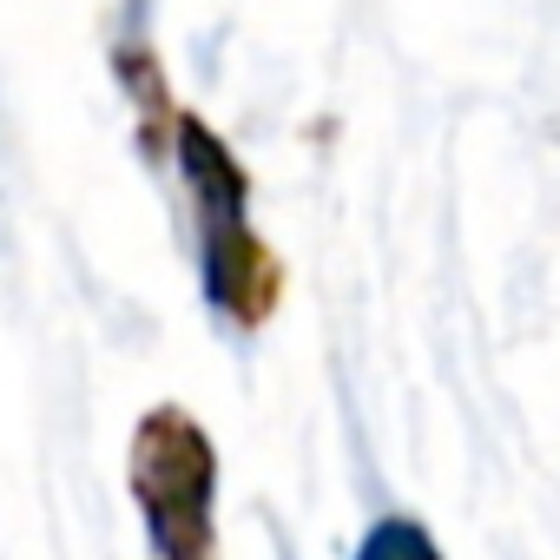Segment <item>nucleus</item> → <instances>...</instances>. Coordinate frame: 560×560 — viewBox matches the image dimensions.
Masks as SVG:
<instances>
[{
    "mask_svg": "<svg viewBox=\"0 0 560 560\" xmlns=\"http://www.w3.org/2000/svg\"><path fill=\"white\" fill-rule=\"evenodd\" d=\"M126 481L152 534V560H218V448L178 402L139 416Z\"/></svg>",
    "mask_w": 560,
    "mask_h": 560,
    "instance_id": "f257e3e1",
    "label": "nucleus"
},
{
    "mask_svg": "<svg viewBox=\"0 0 560 560\" xmlns=\"http://www.w3.org/2000/svg\"><path fill=\"white\" fill-rule=\"evenodd\" d=\"M198 264H205V298L237 330H257L277 311V298H284V264L250 231L244 211H205L198 218Z\"/></svg>",
    "mask_w": 560,
    "mask_h": 560,
    "instance_id": "f03ea898",
    "label": "nucleus"
},
{
    "mask_svg": "<svg viewBox=\"0 0 560 560\" xmlns=\"http://www.w3.org/2000/svg\"><path fill=\"white\" fill-rule=\"evenodd\" d=\"M113 67H119V80H126V93H132L145 159H165V152H172V119H178V100L165 93V67H159V54L139 40V47H119V54H113Z\"/></svg>",
    "mask_w": 560,
    "mask_h": 560,
    "instance_id": "7ed1b4c3",
    "label": "nucleus"
},
{
    "mask_svg": "<svg viewBox=\"0 0 560 560\" xmlns=\"http://www.w3.org/2000/svg\"><path fill=\"white\" fill-rule=\"evenodd\" d=\"M357 560H442V547L429 540V527L416 514H383L363 540H357Z\"/></svg>",
    "mask_w": 560,
    "mask_h": 560,
    "instance_id": "20e7f679",
    "label": "nucleus"
}]
</instances>
